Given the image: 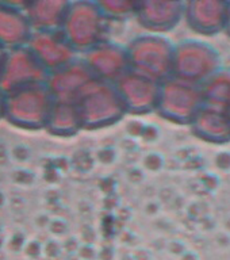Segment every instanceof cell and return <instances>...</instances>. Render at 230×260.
I'll use <instances>...</instances> for the list:
<instances>
[{
	"label": "cell",
	"mask_w": 230,
	"mask_h": 260,
	"mask_svg": "<svg viewBox=\"0 0 230 260\" xmlns=\"http://www.w3.org/2000/svg\"><path fill=\"white\" fill-rule=\"evenodd\" d=\"M69 0H31L23 12L32 31H58L64 20Z\"/></svg>",
	"instance_id": "8fae6325"
},
{
	"label": "cell",
	"mask_w": 230,
	"mask_h": 260,
	"mask_svg": "<svg viewBox=\"0 0 230 260\" xmlns=\"http://www.w3.org/2000/svg\"><path fill=\"white\" fill-rule=\"evenodd\" d=\"M126 114H145L158 103L160 87L157 81L129 71L114 83Z\"/></svg>",
	"instance_id": "ba28073f"
},
{
	"label": "cell",
	"mask_w": 230,
	"mask_h": 260,
	"mask_svg": "<svg viewBox=\"0 0 230 260\" xmlns=\"http://www.w3.org/2000/svg\"><path fill=\"white\" fill-rule=\"evenodd\" d=\"M80 113L83 130L110 127L126 115L121 98L114 84L93 80L76 103Z\"/></svg>",
	"instance_id": "3957f363"
},
{
	"label": "cell",
	"mask_w": 230,
	"mask_h": 260,
	"mask_svg": "<svg viewBox=\"0 0 230 260\" xmlns=\"http://www.w3.org/2000/svg\"><path fill=\"white\" fill-rule=\"evenodd\" d=\"M26 48L34 54L48 73L77 60V53L67 42L61 31H32Z\"/></svg>",
	"instance_id": "9c48e42d"
},
{
	"label": "cell",
	"mask_w": 230,
	"mask_h": 260,
	"mask_svg": "<svg viewBox=\"0 0 230 260\" xmlns=\"http://www.w3.org/2000/svg\"><path fill=\"white\" fill-rule=\"evenodd\" d=\"M4 103H6V93L0 89V119H4Z\"/></svg>",
	"instance_id": "9a60e30c"
},
{
	"label": "cell",
	"mask_w": 230,
	"mask_h": 260,
	"mask_svg": "<svg viewBox=\"0 0 230 260\" xmlns=\"http://www.w3.org/2000/svg\"><path fill=\"white\" fill-rule=\"evenodd\" d=\"M125 49L130 71L138 75L158 81L170 69V48L158 37H137Z\"/></svg>",
	"instance_id": "277c9868"
},
{
	"label": "cell",
	"mask_w": 230,
	"mask_h": 260,
	"mask_svg": "<svg viewBox=\"0 0 230 260\" xmlns=\"http://www.w3.org/2000/svg\"><path fill=\"white\" fill-rule=\"evenodd\" d=\"M107 19L97 2L75 0L69 2L60 31L77 54L106 41Z\"/></svg>",
	"instance_id": "6da1fadb"
},
{
	"label": "cell",
	"mask_w": 230,
	"mask_h": 260,
	"mask_svg": "<svg viewBox=\"0 0 230 260\" xmlns=\"http://www.w3.org/2000/svg\"><path fill=\"white\" fill-rule=\"evenodd\" d=\"M54 137L68 138L83 130L80 113L75 103L54 102L45 129Z\"/></svg>",
	"instance_id": "7c38bea8"
},
{
	"label": "cell",
	"mask_w": 230,
	"mask_h": 260,
	"mask_svg": "<svg viewBox=\"0 0 230 260\" xmlns=\"http://www.w3.org/2000/svg\"><path fill=\"white\" fill-rule=\"evenodd\" d=\"M97 6L107 20H126L130 16H136L138 2L129 0H102Z\"/></svg>",
	"instance_id": "5bb4252c"
},
{
	"label": "cell",
	"mask_w": 230,
	"mask_h": 260,
	"mask_svg": "<svg viewBox=\"0 0 230 260\" xmlns=\"http://www.w3.org/2000/svg\"><path fill=\"white\" fill-rule=\"evenodd\" d=\"M93 80L95 77L91 75L87 65L81 58H77L71 64L49 73L45 84L54 102L76 105Z\"/></svg>",
	"instance_id": "52a82bcc"
},
{
	"label": "cell",
	"mask_w": 230,
	"mask_h": 260,
	"mask_svg": "<svg viewBox=\"0 0 230 260\" xmlns=\"http://www.w3.org/2000/svg\"><path fill=\"white\" fill-rule=\"evenodd\" d=\"M81 60L96 80L110 84L117 83L130 71L125 46L107 40L85 52Z\"/></svg>",
	"instance_id": "8992f818"
},
{
	"label": "cell",
	"mask_w": 230,
	"mask_h": 260,
	"mask_svg": "<svg viewBox=\"0 0 230 260\" xmlns=\"http://www.w3.org/2000/svg\"><path fill=\"white\" fill-rule=\"evenodd\" d=\"M176 6L160 2H138L137 16L138 22L152 30H161L168 27L176 16Z\"/></svg>",
	"instance_id": "4fadbf2b"
},
{
	"label": "cell",
	"mask_w": 230,
	"mask_h": 260,
	"mask_svg": "<svg viewBox=\"0 0 230 260\" xmlns=\"http://www.w3.org/2000/svg\"><path fill=\"white\" fill-rule=\"evenodd\" d=\"M48 71L26 46L7 50L0 73V89L10 93L36 84H45Z\"/></svg>",
	"instance_id": "5b68a950"
},
{
	"label": "cell",
	"mask_w": 230,
	"mask_h": 260,
	"mask_svg": "<svg viewBox=\"0 0 230 260\" xmlns=\"http://www.w3.org/2000/svg\"><path fill=\"white\" fill-rule=\"evenodd\" d=\"M6 54H7V50L0 46V73H2V68H3L4 58H6Z\"/></svg>",
	"instance_id": "2e32d148"
},
{
	"label": "cell",
	"mask_w": 230,
	"mask_h": 260,
	"mask_svg": "<svg viewBox=\"0 0 230 260\" xmlns=\"http://www.w3.org/2000/svg\"><path fill=\"white\" fill-rule=\"evenodd\" d=\"M54 105L46 84H36L6 93L4 119L23 130H44Z\"/></svg>",
	"instance_id": "7a4b0ae2"
},
{
	"label": "cell",
	"mask_w": 230,
	"mask_h": 260,
	"mask_svg": "<svg viewBox=\"0 0 230 260\" xmlns=\"http://www.w3.org/2000/svg\"><path fill=\"white\" fill-rule=\"evenodd\" d=\"M24 4L26 2H0V46L6 50L26 46L31 37Z\"/></svg>",
	"instance_id": "30bf717a"
}]
</instances>
